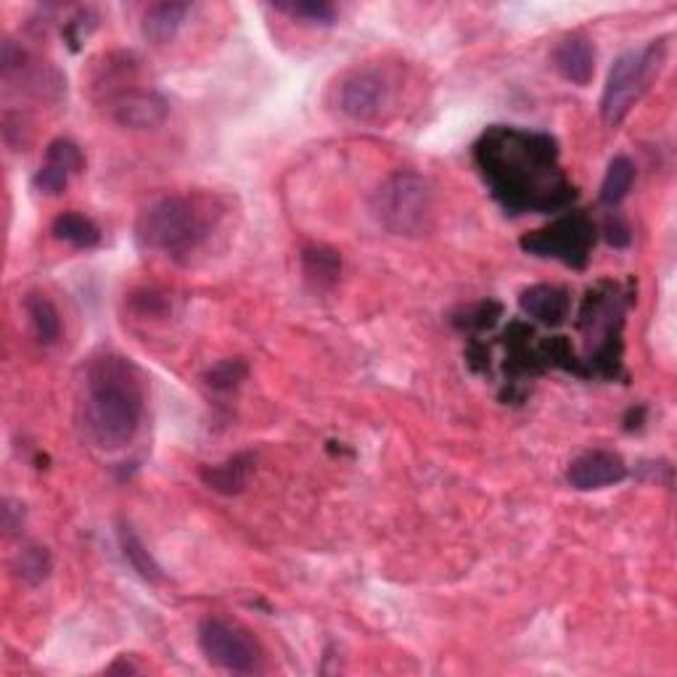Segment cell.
Masks as SVG:
<instances>
[{
  "mask_svg": "<svg viewBox=\"0 0 677 677\" xmlns=\"http://www.w3.org/2000/svg\"><path fill=\"white\" fill-rule=\"evenodd\" d=\"M246 376V360H241V357H226V360L215 363V366L204 370V385L213 389V392H233Z\"/></svg>",
  "mask_w": 677,
  "mask_h": 677,
  "instance_id": "22",
  "label": "cell"
},
{
  "mask_svg": "<svg viewBox=\"0 0 677 677\" xmlns=\"http://www.w3.org/2000/svg\"><path fill=\"white\" fill-rule=\"evenodd\" d=\"M553 64L561 78L585 88L596 74V48L585 35H570L555 46Z\"/></svg>",
  "mask_w": 677,
  "mask_h": 677,
  "instance_id": "11",
  "label": "cell"
},
{
  "mask_svg": "<svg viewBox=\"0 0 677 677\" xmlns=\"http://www.w3.org/2000/svg\"><path fill=\"white\" fill-rule=\"evenodd\" d=\"M46 162L64 172H69V175H78V172H82V168H85V154H82V149L74 144V140L56 138L48 144Z\"/></svg>",
  "mask_w": 677,
  "mask_h": 677,
  "instance_id": "23",
  "label": "cell"
},
{
  "mask_svg": "<svg viewBox=\"0 0 677 677\" xmlns=\"http://www.w3.org/2000/svg\"><path fill=\"white\" fill-rule=\"evenodd\" d=\"M273 9L315 27H331L336 22V9L325 0H291V3H276Z\"/></svg>",
  "mask_w": 677,
  "mask_h": 677,
  "instance_id": "21",
  "label": "cell"
},
{
  "mask_svg": "<svg viewBox=\"0 0 677 677\" xmlns=\"http://www.w3.org/2000/svg\"><path fill=\"white\" fill-rule=\"evenodd\" d=\"M24 312H27L30 329L37 342L46 344V347L59 342L61 318H59V310H56V305L50 302L46 294H37V291L27 294V297H24Z\"/></svg>",
  "mask_w": 677,
  "mask_h": 677,
  "instance_id": "15",
  "label": "cell"
},
{
  "mask_svg": "<svg viewBox=\"0 0 677 677\" xmlns=\"http://www.w3.org/2000/svg\"><path fill=\"white\" fill-rule=\"evenodd\" d=\"M69 172H64V170H59V168H54V164H48V162H43V168L35 172V188L41 191L43 196H61L64 191H67V185H69Z\"/></svg>",
  "mask_w": 677,
  "mask_h": 677,
  "instance_id": "24",
  "label": "cell"
},
{
  "mask_svg": "<svg viewBox=\"0 0 677 677\" xmlns=\"http://www.w3.org/2000/svg\"><path fill=\"white\" fill-rule=\"evenodd\" d=\"M199 649L209 664L236 675H252L262 669V651L252 635L239 624L220 617L199 622Z\"/></svg>",
  "mask_w": 677,
  "mask_h": 677,
  "instance_id": "7",
  "label": "cell"
},
{
  "mask_svg": "<svg viewBox=\"0 0 677 677\" xmlns=\"http://www.w3.org/2000/svg\"><path fill=\"white\" fill-rule=\"evenodd\" d=\"M596 244V226L585 213H566L551 226L527 233L521 239V249L527 254L546 260H559L564 265L583 271L590 260Z\"/></svg>",
  "mask_w": 677,
  "mask_h": 677,
  "instance_id": "6",
  "label": "cell"
},
{
  "mask_svg": "<svg viewBox=\"0 0 677 677\" xmlns=\"http://www.w3.org/2000/svg\"><path fill=\"white\" fill-rule=\"evenodd\" d=\"M606 239H609V244L615 246H628L630 244V228L624 226L622 220H609L606 222Z\"/></svg>",
  "mask_w": 677,
  "mask_h": 677,
  "instance_id": "26",
  "label": "cell"
},
{
  "mask_svg": "<svg viewBox=\"0 0 677 677\" xmlns=\"http://www.w3.org/2000/svg\"><path fill=\"white\" fill-rule=\"evenodd\" d=\"M50 572H54V559H50L48 548L24 546L22 551L14 555V574L24 585H43L50 577Z\"/></svg>",
  "mask_w": 677,
  "mask_h": 677,
  "instance_id": "20",
  "label": "cell"
},
{
  "mask_svg": "<svg viewBox=\"0 0 677 677\" xmlns=\"http://www.w3.org/2000/svg\"><path fill=\"white\" fill-rule=\"evenodd\" d=\"M624 477H628V463L611 450H587L574 458L566 469V482L580 493L611 487V484L624 482Z\"/></svg>",
  "mask_w": 677,
  "mask_h": 677,
  "instance_id": "9",
  "label": "cell"
},
{
  "mask_svg": "<svg viewBox=\"0 0 677 677\" xmlns=\"http://www.w3.org/2000/svg\"><path fill=\"white\" fill-rule=\"evenodd\" d=\"M119 669H123V673H136V667H133V664H125V662H119V664H114V667H108V673H119Z\"/></svg>",
  "mask_w": 677,
  "mask_h": 677,
  "instance_id": "28",
  "label": "cell"
},
{
  "mask_svg": "<svg viewBox=\"0 0 677 677\" xmlns=\"http://www.w3.org/2000/svg\"><path fill=\"white\" fill-rule=\"evenodd\" d=\"M252 474H254L252 452H239V456H231L222 463L202 466V471H199L204 487H209L213 493L226 495V497L244 493Z\"/></svg>",
  "mask_w": 677,
  "mask_h": 677,
  "instance_id": "12",
  "label": "cell"
},
{
  "mask_svg": "<svg viewBox=\"0 0 677 677\" xmlns=\"http://www.w3.org/2000/svg\"><path fill=\"white\" fill-rule=\"evenodd\" d=\"M302 271L310 284L318 289H329L342 276V257L329 246H305L302 249Z\"/></svg>",
  "mask_w": 677,
  "mask_h": 677,
  "instance_id": "17",
  "label": "cell"
},
{
  "mask_svg": "<svg viewBox=\"0 0 677 677\" xmlns=\"http://www.w3.org/2000/svg\"><path fill=\"white\" fill-rule=\"evenodd\" d=\"M209 231H213V213L202 199L162 196L138 215L136 244L144 252L181 257L199 249Z\"/></svg>",
  "mask_w": 677,
  "mask_h": 677,
  "instance_id": "3",
  "label": "cell"
},
{
  "mask_svg": "<svg viewBox=\"0 0 677 677\" xmlns=\"http://www.w3.org/2000/svg\"><path fill=\"white\" fill-rule=\"evenodd\" d=\"M474 159L503 209L559 213L577 196L559 168V144L546 133L490 127L474 146Z\"/></svg>",
  "mask_w": 677,
  "mask_h": 677,
  "instance_id": "1",
  "label": "cell"
},
{
  "mask_svg": "<svg viewBox=\"0 0 677 677\" xmlns=\"http://www.w3.org/2000/svg\"><path fill=\"white\" fill-rule=\"evenodd\" d=\"M667 43L654 41L646 48L628 50L611 64L609 78H606L604 95H600V117L609 127L622 125L632 112V106L649 91L651 80L659 74Z\"/></svg>",
  "mask_w": 677,
  "mask_h": 677,
  "instance_id": "5",
  "label": "cell"
},
{
  "mask_svg": "<svg viewBox=\"0 0 677 677\" xmlns=\"http://www.w3.org/2000/svg\"><path fill=\"white\" fill-rule=\"evenodd\" d=\"M334 104L353 123H376L392 106V80L376 67L353 69L336 82Z\"/></svg>",
  "mask_w": 677,
  "mask_h": 677,
  "instance_id": "8",
  "label": "cell"
},
{
  "mask_svg": "<svg viewBox=\"0 0 677 677\" xmlns=\"http://www.w3.org/2000/svg\"><path fill=\"white\" fill-rule=\"evenodd\" d=\"M188 11H191L188 3H175V0H164V3L149 5L144 14V22H140V32H144L146 43H151V46H164V43H170L172 37L177 35V30L183 27Z\"/></svg>",
  "mask_w": 677,
  "mask_h": 677,
  "instance_id": "14",
  "label": "cell"
},
{
  "mask_svg": "<svg viewBox=\"0 0 677 677\" xmlns=\"http://www.w3.org/2000/svg\"><path fill=\"white\" fill-rule=\"evenodd\" d=\"M519 308L524 310V315L542 325H561L570 315V294L548 284L529 286V289L521 291Z\"/></svg>",
  "mask_w": 677,
  "mask_h": 677,
  "instance_id": "13",
  "label": "cell"
},
{
  "mask_svg": "<svg viewBox=\"0 0 677 677\" xmlns=\"http://www.w3.org/2000/svg\"><path fill=\"white\" fill-rule=\"evenodd\" d=\"M632 183H635V164H632V159L624 154L615 157L609 162V168H606L604 183H600V204H606V207L611 209L619 207V204L628 199Z\"/></svg>",
  "mask_w": 677,
  "mask_h": 677,
  "instance_id": "18",
  "label": "cell"
},
{
  "mask_svg": "<svg viewBox=\"0 0 677 677\" xmlns=\"http://www.w3.org/2000/svg\"><path fill=\"white\" fill-rule=\"evenodd\" d=\"M497 318H501V305L495 302H482L477 305V308L466 310L463 321H452L458 325V329H490V325H495Z\"/></svg>",
  "mask_w": 677,
  "mask_h": 677,
  "instance_id": "25",
  "label": "cell"
},
{
  "mask_svg": "<svg viewBox=\"0 0 677 677\" xmlns=\"http://www.w3.org/2000/svg\"><path fill=\"white\" fill-rule=\"evenodd\" d=\"M22 527V506L14 501L3 503V529L5 532H14V529Z\"/></svg>",
  "mask_w": 677,
  "mask_h": 677,
  "instance_id": "27",
  "label": "cell"
},
{
  "mask_svg": "<svg viewBox=\"0 0 677 677\" xmlns=\"http://www.w3.org/2000/svg\"><path fill=\"white\" fill-rule=\"evenodd\" d=\"M108 106H112L114 123L130 127V130H154L170 114V104L162 93L140 91V88L117 93Z\"/></svg>",
  "mask_w": 677,
  "mask_h": 677,
  "instance_id": "10",
  "label": "cell"
},
{
  "mask_svg": "<svg viewBox=\"0 0 677 677\" xmlns=\"http://www.w3.org/2000/svg\"><path fill=\"white\" fill-rule=\"evenodd\" d=\"M117 535H119V548H123V555L127 559V564H130L133 570H136L140 577L146 580V583H162V580H164L162 566L157 564L154 555L146 551V546L140 542L138 535L133 532L130 524H119Z\"/></svg>",
  "mask_w": 677,
  "mask_h": 677,
  "instance_id": "19",
  "label": "cell"
},
{
  "mask_svg": "<svg viewBox=\"0 0 677 677\" xmlns=\"http://www.w3.org/2000/svg\"><path fill=\"white\" fill-rule=\"evenodd\" d=\"M50 233H54L56 241H64V244L74 249H95L101 244V228L91 217L80 213H64L56 217Z\"/></svg>",
  "mask_w": 677,
  "mask_h": 677,
  "instance_id": "16",
  "label": "cell"
},
{
  "mask_svg": "<svg viewBox=\"0 0 677 677\" xmlns=\"http://www.w3.org/2000/svg\"><path fill=\"white\" fill-rule=\"evenodd\" d=\"M374 215L394 236L429 233L434 222L432 183L418 172H394L374 194Z\"/></svg>",
  "mask_w": 677,
  "mask_h": 677,
  "instance_id": "4",
  "label": "cell"
},
{
  "mask_svg": "<svg viewBox=\"0 0 677 677\" xmlns=\"http://www.w3.org/2000/svg\"><path fill=\"white\" fill-rule=\"evenodd\" d=\"M146 411L140 370L125 355L101 353L85 368V429L101 450H123L138 437Z\"/></svg>",
  "mask_w": 677,
  "mask_h": 677,
  "instance_id": "2",
  "label": "cell"
}]
</instances>
